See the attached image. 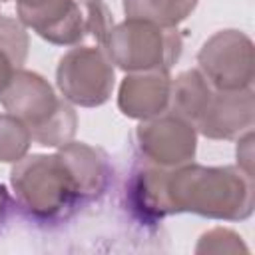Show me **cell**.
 I'll return each mask as SVG.
<instances>
[{
  "label": "cell",
  "mask_w": 255,
  "mask_h": 255,
  "mask_svg": "<svg viewBox=\"0 0 255 255\" xmlns=\"http://www.w3.org/2000/svg\"><path fill=\"white\" fill-rule=\"evenodd\" d=\"M167 201L173 213H195L219 221H243L253 215V175L237 165L185 163L167 173Z\"/></svg>",
  "instance_id": "6da1fadb"
},
{
  "label": "cell",
  "mask_w": 255,
  "mask_h": 255,
  "mask_svg": "<svg viewBox=\"0 0 255 255\" xmlns=\"http://www.w3.org/2000/svg\"><path fill=\"white\" fill-rule=\"evenodd\" d=\"M10 185L14 205L38 225L64 223L84 207L76 177L58 151L26 153L12 165Z\"/></svg>",
  "instance_id": "7a4b0ae2"
},
{
  "label": "cell",
  "mask_w": 255,
  "mask_h": 255,
  "mask_svg": "<svg viewBox=\"0 0 255 255\" xmlns=\"http://www.w3.org/2000/svg\"><path fill=\"white\" fill-rule=\"evenodd\" d=\"M0 104L28 126L32 141L42 147H62L76 135V110L36 72L18 68L0 90Z\"/></svg>",
  "instance_id": "3957f363"
},
{
  "label": "cell",
  "mask_w": 255,
  "mask_h": 255,
  "mask_svg": "<svg viewBox=\"0 0 255 255\" xmlns=\"http://www.w3.org/2000/svg\"><path fill=\"white\" fill-rule=\"evenodd\" d=\"M102 48L122 72L169 70L183 52V36L177 28L126 18L114 24Z\"/></svg>",
  "instance_id": "277c9868"
},
{
  "label": "cell",
  "mask_w": 255,
  "mask_h": 255,
  "mask_svg": "<svg viewBox=\"0 0 255 255\" xmlns=\"http://www.w3.org/2000/svg\"><path fill=\"white\" fill-rule=\"evenodd\" d=\"M56 86L66 102L80 108L104 106L116 86L114 64L102 46H74L56 68Z\"/></svg>",
  "instance_id": "5b68a950"
},
{
  "label": "cell",
  "mask_w": 255,
  "mask_h": 255,
  "mask_svg": "<svg viewBox=\"0 0 255 255\" xmlns=\"http://www.w3.org/2000/svg\"><path fill=\"white\" fill-rule=\"evenodd\" d=\"M199 72L223 92L245 90L253 84V40L241 30H219L197 52Z\"/></svg>",
  "instance_id": "8992f818"
},
{
  "label": "cell",
  "mask_w": 255,
  "mask_h": 255,
  "mask_svg": "<svg viewBox=\"0 0 255 255\" xmlns=\"http://www.w3.org/2000/svg\"><path fill=\"white\" fill-rule=\"evenodd\" d=\"M135 141L145 161L165 169L185 165L193 161L197 153L195 126L169 110L139 122L135 128Z\"/></svg>",
  "instance_id": "52a82bcc"
},
{
  "label": "cell",
  "mask_w": 255,
  "mask_h": 255,
  "mask_svg": "<svg viewBox=\"0 0 255 255\" xmlns=\"http://www.w3.org/2000/svg\"><path fill=\"white\" fill-rule=\"evenodd\" d=\"M255 124V94L251 88L215 90L207 108L195 122L197 133L207 139H237Z\"/></svg>",
  "instance_id": "ba28073f"
},
{
  "label": "cell",
  "mask_w": 255,
  "mask_h": 255,
  "mask_svg": "<svg viewBox=\"0 0 255 255\" xmlns=\"http://www.w3.org/2000/svg\"><path fill=\"white\" fill-rule=\"evenodd\" d=\"M169 70L129 72L118 88V108L126 118L149 120L169 110L171 98Z\"/></svg>",
  "instance_id": "9c48e42d"
},
{
  "label": "cell",
  "mask_w": 255,
  "mask_h": 255,
  "mask_svg": "<svg viewBox=\"0 0 255 255\" xmlns=\"http://www.w3.org/2000/svg\"><path fill=\"white\" fill-rule=\"evenodd\" d=\"M167 173L169 169L153 165L145 161L143 165L135 167L126 185V199L128 207L145 225H153L163 217L171 215L169 201H167Z\"/></svg>",
  "instance_id": "30bf717a"
},
{
  "label": "cell",
  "mask_w": 255,
  "mask_h": 255,
  "mask_svg": "<svg viewBox=\"0 0 255 255\" xmlns=\"http://www.w3.org/2000/svg\"><path fill=\"white\" fill-rule=\"evenodd\" d=\"M58 153L64 157L66 165L76 177L84 205L100 201L112 183V165L108 153L100 147L74 139L62 145Z\"/></svg>",
  "instance_id": "8fae6325"
},
{
  "label": "cell",
  "mask_w": 255,
  "mask_h": 255,
  "mask_svg": "<svg viewBox=\"0 0 255 255\" xmlns=\"http://www.w3.org/2000/svg\"><path fill=\"white\" fill-rule=\"evenodd\" d=\"M215 88L205 80V76L193 68L185 70L175 80H171V98H169V112L185 118L195 126L203 110L207 108Z\"/></svg>",
  "instance_id": "7c38bea8"
},
{
  "label": "cell",
  "mask_w": 255,
  "mask_h": 255,
  "mask_svg": "<svg viewBox=\"0 0 255 255\" xmlns=\"http://www.w3.org/2000/svg\"><path fill=\"white\" fill-rule=\"evenodd\" d=\"M199 0H122L126 18L153 22L163 28H177L197 8Z\"/></svg>",
  "instance_id": "4fadbf2b"
},
{
  "label": "cell",
  "mask_w": 255,
  "mask_h": 255,
  "mask_svg": "<svg viewBox=\"0 0 255 255\" xmlns=\"http://www.w3.org/2000/svg\"><path fill=\"white\" fill-rule=\"evenodd\" d=\"M32 143L28 126L12 114H0V163L20 161Z\"/></svg>",
  "instance_id": "5bb4252c"
},
{
  "label": "cell",
  "mask_w": 255,
  "mask_h": 255,
  "mask_svg": "<svg viewBox=\"0 0 255 255\" xmlns=\"http://www.w3.org/2000/svg\"><path fill=\"white\" fill-rule=\"evenodd\" d=\"M247 253L249 247L243 243V237L227 227H215L205 231L197 245H195V253Z\"/></svg>",
  "instance_id": "9a60e30c"
},
{
  "label": "cell",
  "mask_w": 255,
  "mask_h": 255,
  "mask_svg": "<svg viewBox=\"0 0 255 255\" xmlns=\"http://www.w3.org/2000/svg\"><path fill=\"white\" fill-rule=\"evenodd\" d=\"M237 167L253 175V129L237 137Z\"/></svg>",
  "instance_id": "2e32d148"
},
{
  "label": "cell",
  "mask_w": 255,
  "mask_h": 255,
  "mask_svg": "<svg viewBox=\"0 0 255 255\" xmlns=\"http://www.w3.org/2000/svg\"><path fill=\"white\" fill-rule=\"evenodd\" d=\"M18 68H20V66H18L16 60L10 56V52L0 46V90L10 82L12 74H14Z\"/></svg>",
  "instance_id": "e0dca14e"
},
{
  "label": "cell",
  "mask_w": 255,
  "mask_h": 255,
  "mask_svg": "<svg viewBox=\"0 0 255 255\" xmlns=\"http://www.w3.org/2000/svg\"><path fill=\"white\" fill-rule=\"evenodd\" d=\"M12 207H14V199L10 197L6 185L0 183V235H2V231L6 229V225H8Z\"/></svg>",
  "instance_id": "ac0fdd59"
},
{
  "label": "cell",
  "mask_w": 255,
  "mask_h": 255,
  "mask_svg": "<svg viewBox=\"0 0 255 255\" xmlns=\"http://www.w3.org/2000/svg\"><path fill=\"white\" fill-rule=\"evenodd\" d=\"M0 2H8V0H0Z\"/></svg>",
  "instance_id": "d6986e66"
}]
</instances>
